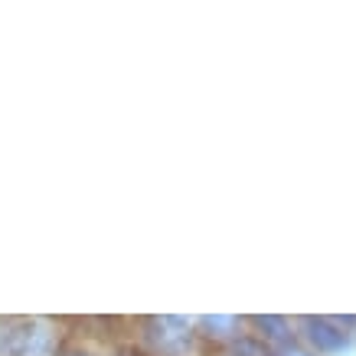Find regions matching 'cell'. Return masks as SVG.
<instances>
[{
  "instance_id": "6da1fadb",
  "label": "cell",
  "mask_w": 356,
  "mask_h": 356,
  "mask_svg": "<svg viewBox=\"0 0 356 356\" xmlns=\"http://www.w3.org/2000/svg\"><path fill=\"white\" fill-rule=\"evenodd\" d=\"M294 330L314 356H340L356 346V317H298Z\"/></svg>"
},
{
  "instance_id": "7a4b0ae2",
  "label": "cell",
  "mask_w": 356,
  "mask_h": 356,
  "mask_svg": "<svg viewBox=\"0 0 356 356\" xmlns=\"http://www.w3.org/2000/svg\"><path fill=\"white\" fill-rule=\"evenodd\" d=\"M140 340H144L147 356H193V346L200 337H196L193 321L163 314V317H151L144 324Z\"/></svg>"
},
{
  "instance_id": "3957f363",
  "label": "cell",
  "mask_w": 356,
  "mask_h": 356,
  "mask_svg": "<svg viewBox=\"0 0 356 356\" xmlns=\"http://www.w3.org/2000/svg\"><path fill=\"white\" fill-rule=\"evenodd\" d=\"M59 337L46 321L3 324V356H56Z\"/></svg>"
},
{
  "instance_id": "277c9868",
  "label": "cell",
  "mask_w": 356,
  "mask_h": 356,
  "mask_svg": "<svg viewBox=\"0 0 356 356\" xmlns=\"http://www.w3.org/2000/svg\"><path fill=\"white\" fill-rule=\"evenodd\" d=\"M252 330L248 334L255 337L259 343H265L271 350V353H278V350H284V346H291L294 340H298V330H294V324L288 321V317H278V314H265V317H248L245 321Z\"/></svg>"
},
{
  "instance_id": "5b68a950",
  "label": "cell",
  "mask_w": 356,
  "mask_h": 356,
  "mask_svg": "<svg viewBox=\"0 0 356 356\" xmlns=\"http://www.w3.org/2000/svg\"><path fill=\"white\" fill-rule=\"evenodd\" d=\"M196 327V337L200 340H213V343H222V346H232L242 334V327H245V321L242 317H229V314H213V317H200V321H193Z\"/></svg>"
},
{
  "instance_id": "8992f818",
  "label": "cell",
  "mask_w": 356,
  "mask_h": 356,
  "mask_svg": "<svg viewBox=\"0 0 356 356\" xmlns=\"http://www.w3.org/2000/svg\"><path fill=\"white\" fill-rule=\"evenodd\" d=\"M278 353H281V356H314L311 350H307L304 343H298V340H294L291 346H284V350H278Z\"/></svg>"
},
{
  "instance_id": "52a82bcc",
  "label": "cell",
  "mask_w": 356,
  "mask_h": 356,
  "mask_svg": "<svg viewBox=\"0 0 356 356\" xmlns=\"http://www.w3.org/2000/svg\"><path fill=\"white\" fill-rule=\"evenodd\" d=\"M56 356H98V353H92V350H88V346H63V350H59V353Z\"/></svg>"
},
{
  "instance_id": "ba28073f",
  "label": "cell",
  "mask_w": 356,
  "mask_h": 356,
  "mask_svg": "<svg viewBox=\"0 0 356 356\" xmlns=\"http://www.w3.org/2000/svg\"><path fill=\"white\" fill-rule=\"evenodd\" d=\"M0 356H3V324H0Z\"/></svg>"
}]
</instances>
